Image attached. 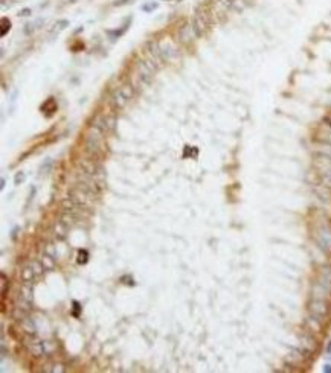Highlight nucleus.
Masks as SVG:
<instances>
[{
  "label": "nucleus",
  "mask_w": 331,
  "mask_h": 373,
  "mask_svg": "<svg viewBox=\"0 0 331 373\" xmlns=\"http://www.w3.org/2000/svg\"><path fill=\"white\" fill-rule=\"evenodd\" d=\"M87 256H89V253L85 251V250H81V251H78V264H85L87 262Z\"/></svg>",
  "instance_id": "23"
},
{
  "label": "nucleus",
  "mask_w": 331,
  "mask_h": 373,
  "mask_svg": "<svg viewBox=\"0 0 331 373\" xmlns=\"http://www.w3.org/2000/svg\"><path fill=\"white\" fill-rule=\"evenodd\" d=\"M133 93L134 92H133V87L130 84H124L118 88H115L110 94V99H108L111 108L113 110H122L127 105V102L133 98Z\"/></svg>",
  "instance_id": "3"
},
{
  "label": "nucleus",
  "mask_w": 331,
  "mask_h": 373,
  "mask_svg": "<svg viewBox=\"0 0 331 373\" xmlns=\"http://www.w3.org/2000/svg\"><path fill=\"white\" fill-rule=\"evenodd\" d=\"M20 277H22V282H23V283H32L37 276H35V273H34V270H32V267L29 265V267H24V268L22 270Z\"/></svg>",
  "instance_id": "11"
},
{
  "label": "nucleus",
  "mask_w": 331,
  "mask_h": 373,
  "mask_svg": "<svg viewBox=\"0 0 331 373\" xmlns=\"http://www.w3.org/2000/svg\"><path fill=\"white\" fill-rule=\"evenodd\" d=\"M9 29H11V22H9L8 18H5V17H3V18H2V29H0V35H2V37H5V35H6V32H8Z\"/></svg>",
  "instance_id": "18"
},
{
  "label": "nucleus",
  "mask_w": 331,
  "mask_h": 373,
  "mask_svg": "<svg viewBox=\"0 0 331 373\" xmlns=\"http://www.w3.org/2000/svg\"><path fill=\"white\" fill-rule=\"evenodd\" d=\"M159 5L157 3H154V2H151V3H148V5H143L142 6V11H145V12H150V11H153V9H156Z\"/></svg>",
  "instance_id": "24"
},
{
  "label": "nucleus",
  "mask_w": 331,
  "mask_h": 373,
  "mask_svg": "<svg viewBox=\"0 0 331 373\" xmlns=\"http://www.w3.org/2000/svg\"><path fill=\"white\" fill-rule=\"evenodd\" d=\"M92 125L96 127L99 131H102L104 134H108L115 129L116 117H115V114H96L92 120Z\"/></svg>",
  "instance_id": "6"
},
{
  "label": "nucleus",
  "mask_w": 331,
  "mask_h": 373,
  "mask_svg": "<svg viewBox=\"0 0 331 373\" xmlns=\"http://www.w3.org/2000/svg\"><path fill=\"white\" fill-rule=\"evenodd\" d=\"M212 22H214V17L211 14V11H209V6L206 3L199 6L195 9V12H194V18H192V28H194L197 37H203L209 31Z\"/></svg>",
  "instance_id": "2"
},
{
  "label": "nucleus",
  "mask_w": 331,
  "mask_h": 373,
  "mask_svg": "<svg viewBox=\"0 0 331 373\" xmlns=\"http://www.w3.org/2000/svg\"><path fill=\"white\" fill-rule=\"evenodd\" d=\"M54 232H55L57 239H64V238H66V233H67V225L63 221H57L55 225H54Z\"/></svg>",
  "instance_id": "13"
},
{
  "label": "nucleus",
  "mask_w": 331,
  "mask_h": 373,
  "mask_svg": "<svg viewBox=\"0 0 331 373\" xmlns=\"http://www.w3.org/2000/svg\"><path fill=\"white\" fill-rule=\"evenodd\" d=\"M125 31H127V24H124V28H122V29H119V31H118V29H116V31H108V35H110V37L115 40V38H119L121 35L125 32Z\"/></svg>",
  "instance_id": "20"
},
{
  "label": "nucleus",
  "mask_w": 331,
  "mask_h": 373,
  "mask_svg": "<svg viewBox=\"0 0 331 373\" xmlns=\"http://www.w3.org/2000/svg\"><path fill=\"white\" fill-rule=\"evenodd\" d=\"M44 253L46 255H49V256H52L54 259H57V250H55V247L52 244H47L46 248H44Z\"/></svg>",
  "instance_id": "22"
},
{
  "label": "nucleus",
  "mask_w": 331,
  "mask_h": 373,
  "mask_svg": "<svg viewBox=\"0 0 331 373\" xmlns=\"http://www.w3.org/2000/svg\"><path fill=\"white\" fill-rule=\"evenodd\" d=\"M31 267H32V270H34V273H35L37 277H38V276L43 273V270H44L43 264H41V262H38V260H32V262H31Z\"/></svg>",
  "instance_id": "17"
},
{
  "label": "nucleus",
  "mask_w": 331,
  "mask_h": 373,
  "mask_svg": "<svg viewBox=\"0 0 331 373\" xmlns=\"http://www.w3.org/2000/svg\"><path fill=\"white\" fill-rule=\"evenodd\" d=\"M323 370H325V372H331V365H325Z\"/></svg>",
  "instance_id": "29"
},
{
  "label": "nucleus",
  "mask_w": 331,
  "mask_h": 373,
  "mask_svg": "<svg viewBox=\"0 0 331 373\" xmlns=\"http://www.w3.org/2000/svg\"><path fill=\"white\" fill-rule=\"evenodd\" d=\"M41 110H43V113L46 111L47 116H50V114H54L57 110H58V105H57V101L54 99V98H49L44 104L41 105Z\"/></svg>",
  "instance_id": "10"
},
{
  "label": "nucleus",
  "mask_w": 331,
  "mask_h": 373,
  "mask_svg": "<svg viewBox=\"0 0 331 373\" xmlns=\"http://www.w3.org/2000/svg\"><path fill=\"white\" fill-rule=\"evenodd\" d=\"M32 14V9L31 8H23L22 11H20V17H29Z\"/></svg>",
  "instance_id": "27"
},
{
  "label": "nucleus",
  "mask_w": 331,
  "mask_h": 373,
  "mask_svg": "<svg viewBox=\"0 0 331 373\" xmlns=\"http://www.w3.org/2000/svg\"><path fill=\"white\" fill-rule=\"evenodd\" d=\"M41 264H43V267H44V270H54L55 268V259L52 256H49V255H43V257H41Z\"/></svg>",
  "instance_id": "14"
},
{
  "label": "nucleus",
  "mask_w": 331,
  "mask_h": 373,
  "mask_svg": "<svg viewBox=\"0 0 331 373\" xmlns=\"http://www.w3.org/2000/svg\"><path fill=\"white\" fill-rule=\"evenodd\" d=\"M128 0H116L115 2V6H121V5H124V3H127Z\"/></svg>",
  "instance_id": "28"
},
{
  "label": "nucleus",
  "mask_w": 331,
  "mask_h": 373,
  "mask_svg": "<svg viewBox=\"0 0 331 373\" xmlns=\"http://www.w3.org/2000/svg\"><path fill=\"white\" fill-rule=\"evenodd\" d=\"M69 26V22L67 20H59V22H57L55 23V28H54V31L55 32H58V31H63V29H66Z\"/></svg>",
  "instance_id": "21"
},
{
  "label": "nucleus",
  "mask_w": 331,
  "mask_h": 373,
  "mask_svg": "<svg viewBox=\"0 0 331 373\" xmlns=\"http://www.w3.org/2000/svg\"><path fill=\"white\" fill-rule=\"evenodd\" d=\"M143 52L147 55V58L151 64H153L156 69L162 67V64L165 63L162 55H160V50H159V41H154V40H150L145 46H143Z\"/></svg>",
  "instance_id": "4"
},
{
  "label": "nucleus",
  "mask_w": 331,
  "mask_h": 373,
  "mask_svg": "<svg viewBox=\"0 0 331 373\" xmlns=\"http://www.w3.org/2000/svg\"><path fill=\"white\" fill-rule=\"evenodd\" d=\"M104 136L106 134L93 125L87 131L85 139H84V151L90 159L101 160L104 157V154H106V139H104Z\"/></svg>",
  "instance_id": "1"
},
{
  "label": "nucleus",
  "mask_w": 331,
  "mask_h": 373,
  "mask_svg": "<svg viewBox=\"0 0 331 373\" xmlns=\"http://www.w3.org/2000/svg\"><path fill=\"white\" fill-rule=\"evenodd\" d=\"M52 367H54V369H50L49 372H58V373L64 372V365H63V364H52Z\"/></svg>",
  "instance_id": "26"
},
{
  "label": "nucleus",
  "mask_w": 331,
  "mask_h": 373,
  "mask_svg": "<svg viewBox=\"0 0 331 373\" xmlns=\"http://www.w3.org/2000/svg\"><path fill=\"white\" fill-rule=\"evenodd\" d=\"M156 67L148 61V59H141L136 63V75L142 84H150L153 81Z\"/></svg>",
  "instance_id": "5"
},
{
  "label": "nucleus",
  "mask_w": 331,
  "mask_h": 373,
  "mask_svg": "<svg viewBox=\"0 0 331 373\" xmlns=\"http://www.w3.org/2000/svg\"><path fill=\"white\" fill-rule=\"evenodd\" d=\"M197 38V34L192 28V23L191 24H183L177 29V40L183 44H188L191 41H194Z\"/></svg>",
  "instance_id": "7"
},
{
  "label": "nucleus",
  "mask_w": 331,
  "mask_h": 373,
  "mask_svg": "<svg viewBox=\"0 0 331 373\" xmlns=\"http://www.w3.org/2000/svg\"><path fill=\"white\" fill-rule=\"evenodd\" d=\"M249 3L246 0H232V5H230V11L235 12H241L244 11V8L247 6Z\"/></svg>",
  "instance_id": "15"
},
{
  "label": "nucleus",
  "mask_w": 331,
  "mask_h": 373,
  "mask_svg": "<svg viewBox=\"0 0 331 373\" xmlns=\"http://www.w3.org/2000/svg\"><path fill=\"white\" fill-rule=\"evenodd\" d=\"M0 187H2V189L5 187V178H2V184H0Z\"/></svg>",
  "instance_id": "30"
},
{
  "label": "nucleus",
  "mask_w": 331,
  "mask_h": 373,
  "mask_svg": "<svg viewBox=\"0 0 331 373\" xmlns=\"http://www.w3.org/2000/svg\"><path fill=\"white\" fill-rule=\"evenodd\" d=\"M24 178H26V175H24V172H18V174L15 175V184H20V183H23Z\"/></svg>",
  "instance_id": "25"
},
{
  "label": "nucleus",
  "mask_w": 331,
  "mask_h": 373,
  "mask_svg": "<svg viewBox=\"0 0 331 373\" xmlns=\"http://www.w3.org/2000/svg\"><path fill=\"white\" fill-rule=\"evenodd\" d=\"M246 2H247V3H252V2H253V0H246Z\"/></svg>",
  "instance_id": "31"
},
{
  "label": "nucleus",
  "mask_w": 331,
  "mask_h": 373,
  "mask_svg": "<svg viewBox=\"0 0 331 373\" xmlns=\"http://www.w3.org/2000/svg\"><path fill=\"white\" fill-rule=\"evenodd\" d=\"M70 2H72V3H73V2H75V0H70Z\"/></svg>",
  "instance_id": "32"
},
{
  "label": "nucleus",
  "mask_w": 331,
  "mask_h": 373,
  "mask_svg": "<svg viewBox=\"0 0 331 373\" xmlns=\"http://www.w3.org/2000/svg\"><path fill=\"white\" fill-rule=\"evenodd\" d=\"M0 276H2V297H5V295H6V288L9 286V282L6 279L5 273H2Z\"/></svg>",
  "instance_id": "19"
},
{
  "label": "nucleus",
  "mask_w": 331,
  "mask_h": 373,
  "mask_svg": "<svg viewBox=\"0 0 331 373\" xmlns=\"http://www.w3.org/2000/svg\"><path fill=\"white\" fill-rule=\"evenodd\" d=\"M26 349L29 350V353H32L34 356H41L44 355V347H43V341H38L37 338H34L31 334L23 340Z\"/></svg>",
  "instance_id": "8"
},
{
  "label": "nucleus",
  "mask_w": 331,
  "mask_h": 373,
  "mask_svg": "<svg viewBox=\"0 0 331 373\" xmlns=\"http://www.w3.org/2000/svg\"><path fill=\"white\" fill-rule=\"evenodd\" d=\"M159 50H160V55H162L163 61H171L173 57L176 55V47L173 46L171 43H166V44L159 43Z\"/></svg>",
  "instance_id": "9"
},
{
  "label": "nucleus",
  "mask_w": 331,
  "mask_h": 373,
  "mask_svg": "<svg viewBox=\"0 0 331 373\" xmlns=\"http://www.w3.org/2000/svg\"><path fill=\"white\" fill-rule=\"evenodd\" d=\"M20 323H22L23 330H26L28 334H31V335H34V334H35V326H34V323L29 320V317H28V318H24L23 321H20Z\"/></svg>",
  "instance_id": "16"
},
{
  "label": "nucleus",
  "mask_w": 331,
  "mask_h": 373,
  "mask_svg": "<svg viewBox=\"0 0 331 373\" xmlns=\"http://www.w3.org/2000/svg\"><path fill=\"white\" fill-rule=\"evenodd\" d=\"M18 295L23 297L24 300L32 302V283H22L20 291H18Z\"/></svg>",
  "instance_id": "12"
}]
</instances>
